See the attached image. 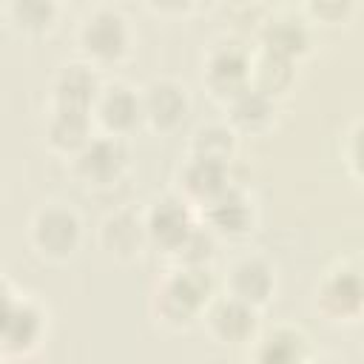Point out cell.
<instances>
[{"label":"cell","mask_w":364,"mask_h":364,"mask_svg":"<svg viewBox=\"0 0 364 364\" xmlns=\"http://www.w3.org/2000/svg\"><path fill=\"white\" fill-rule=\"evenodd\" d=\"M210 296V279L205 267H182L176 270L162 290L156 293V299L162 301L159 313L165 321L182 324L188 318H193L199 313V307L208 301Z\"/></svg>","instance_id":"obj_1"},{"label":"cell","mask_w":364,"mask_h":364,"mask_svg":"<svg viewBox=\"0 0 364 364\" xmlns=\"http://www.w3.org/2000/svg\"><path fill=\"white\" fill-rule=\"evenodd\" d=\"M80 46L82 51L97 60V63H111L119 60L128 48V26L125 17L114 9H94L91 14H85L82 26H80Z\"/></svg>","instance_id":"obj_2"},{"label":"cell","mask_w":364,"mask_h":364,"mask_svg":"<svg viewBox=\"0 0 364 364\" xmlns=\"http://www.w3.org/2000/svg\"><path fill=\"white\" fill-rule=\"evenodd\" d=\"M31 242L43 256L65 259V256H71V250L80 242V222L68 208L51 202V205L40 208L34 213V219H31Z\"/></svg>","instance_id":"obj_3"},{"label":"cell","mask_w":364,"mask_h":364,"mask_svg":"<svg viewBox=\"0 0 364 364\" xmlns=\"http://www.w3.org/2000/svg\"><path fill=\"white\" fill-rule=\"evenodd\" d=\"M139 105H142V117L159 128V131H171L176 128L185 114H188V94L179 82L173 80H154L145 94L139 97Z\"/></svg>","instance_id":"obj_4"},{"label":"cell","mask_w":364,"mask_h":364,"mask_svg":"<svg viewBox=\"0 0 364 364\" xmlns=\"http://www.w3.org/2000/svg\"><path fill=\"white\" fill-rule=\"evenodd\" d=\"M100 122L108 128V136H122L125 131H131L136 125V119L142 117V105H139V94L122 82H111L102 85L94 108Z\"/></svg>","instance_id":"obj_5"},{"label":"cell","mask_w":364,"mask_h":364,"mask_svg":"<svg viewBox=\"0 0 364 364\" xmlns=\"http://www.w3.org/2000/svg\"><path fill=\"white\" fill-rule=\"evenodd\" d=\"M208 82L222 91V94H236L239 88H245L250 82V57L247 51L228 40V43H216L213 51L208 54Z\"/></svg>","instance_id":"obj_6"},{"label":"cell","mask_w":364,"mask_h":364,"mask_svg":"<svg viewBox=\"0 0 364 364\" xmlns=\"http://www.w3.org/2000/svg\"><path fill=\"white\" fill-rule=\"evenodd\" d=\"M100 88L102 85H100V77H97L94 65H88V63H68L54 77V102H57V108L91 111Z\"/></svg>","instance_id":"obj_7"},{"label":"cell","mask_w":364,"mask_h":364,"mask_svg":"<svg viewBox=\"0 0 364 364\" xmlns=\"http://www.w3.org/2000/svg\"><path fill=\"white\" fill-rule=\"evenodd\" d=\"M125 145L119 136L88 139L77 154V171L85 182H111L125 168Z\"/></svg>","instance_id":"obj_8"},{"label":"cell","mask_w":364,"mask_h":364,"mask_svg":"<svg viewBox=\"0 0 364 364\" xmlns=\"http://www.w3.org/2000/svg\"><path fill=\"white\" fill-rule=\"evenodd\" d=\"M191 228H193V222H191V213H188L185 202L182 199H173V196L159 199L151 208V213L145 216V233H148V239H156L168 250H176L182 245V239L191 233Z\"/></svg>","instance_id":"obj_9"},{"label":"cell","mask_w":364,"mask_h":364,"mask_svg":"<svg viewBox=\"0 0 364 364\" xmlns=\"http://www.w3.org/2000/svg\"><path fill=\"white\" fill-rule=\"evenodd\" d=\"M228 290L230 299L247 307H259L273 293V273L262 259H239L228 273Z\"/></svg>","instance_id":"obj_10"},{"label":"cell","mask_w":364,"mask_h":364,"mask_svg":"<svg viewBox=\"0 0 364 364\" xmlns=\"http://www.w3.org/2000/svg\"><path fill=\"white\" fill-rule=\"evenodd\" d=\"M259 37L264 43V51L270 54H279V57H293L299 51L307 48L310 43V34H307V26L301 17L296 14H287V11H279L273 17H267L259 28Z\"/></svg>","instance_id":"obj_11"},{"label":"cell","mask_w":364,"mask_h":364,"mask_svg":"<svg viewBox=\"0 0 364 364\" xmlns=\"http://www.w3.org/2000/svg\"><path fill=\"white\" fill-rule=\"evenodd\" d=\"M100 239H102V247L111 253V256H119V259H131L139 253V247L145 245L148 233H145V219H139L136 213L131 210H119V213H111L102 228H100Z\"/></svg>","instance_id":"obj_12"},{"label":"cell","mask_w":364,"mask_h":364,"mask_svg":"<svg viewBox=\"0 0 364 364\" xmlns=\"http://www.w3.org/2000/svg\"><path fill=\"white\" fill-rule=\"evenodd\" d=\"M182 185L191 199H199L208 205L219 193L228 191V165L202 159V156H191V162L182 168Z\"/></svg>","instance_id":"obj_13"},{"label":"cell","mask_w":364,"mask_h":364,"mask_svg":"<svg viewBox=\"0 0 364 364\" xmlns=\"http://www.w3.org/2000/svg\"><path fill=\"white\" fill-rule=\"evenodd\" d=\"M208 324H210L213 336L222 341H245L253 333L256 313H253V307L225 296L208 310Z\"/></svg>","instance_id":"obj_14"},{"label":"cell","mask_w":364,"mask_h":364,"mask_svg":"<svg viewBox=\"0 0 364 364\" xmlns=\"http://www.w3.org/2000/svg\"><path fill=\"white\" fill-rule=\"evenodd\" d=\"M307 355V338L299 330L279 327L267 333L256 350L259 364H301Z\"/></svg>","instance_id":"obj_15"},{"label":"cell","mask_w":364,"mask_h":364,"mask_svg":"<svg viewBox=\"0 0 364 364\" xmlns=\"http://www.w3.org/2000/svg\"><path fill=\"white\" fill-rule=\"evenodd\" d=\"M48 139L63 151H80L91 139V122L88 111L74 108H57L48 122Z\"/></svg>","instance_id":"obj_16"},{"label":"cell","mask_w":364,"mask_h":364,"mask_svg":"<svg viewBox=\"0 0 364 364\" xmlns=\"http://www.w3.org/2000/svg\"><path fill=\"white\" fill-rule=\"evenodd\" d=\"M208 219L222 233H245L250 225V208L245 205V199L239 193H233L228 188L213 202H208Z\"/></svg>","instance_id":"obj_17"},{"label":"cell","mask_w":364,"mask_h":364,"mask_svg":"<svg viewBox=\"0 0 364 364\" xmlns=\"http://www.w3.org/2000/svg\"><path fill=\"white\" fill-rule=\"evenodd\" d=\"M228 100H230L233 122L242 125V128H259L262 122L270 119V111H273L270 97L262 94V91H256L250 82L245 88H239L236 94H230Z\"/></svg>","instance_id":"obj_18"},{"label":"cell","mask_w":364,"mask_h":364,"mask_svg":"<svg viewBox=\"0 0 364 364\" xmlns=\"http://www.w3.org/2000/svg\"><path fill=\"white\" fill-rule=\"evenodd\" d=\"M233 154V134L222 125H205L193 134L191 142V156H202V159H213V162H225Z\"/></svg>","instance_id":"obj_19"},{"label":"cell","mask_w":364,"mask_h":364,"mask_svg":"<svg viewBox=\"0 0 364 364\" xmlns=\"http://www.w3.org/2000/svg\"><path fill=\"white\" fill-rule=\"evenodd\" d=\"M341 296V316H353L358 310L361 301V282H358V270H347L341 267L338 273H333L324 287H321V299L324 301H336Z\"/></svg>","instance_id":"obj_20"},{"label":"cell","mask_w":364,"mask_h":364,"mask_svg":"<svg viewBox=\"0 0 364 364\" xmlns=\"http://www.w3.org/2000/svg\"><path fill=\"white\" fill-rule=\"evenodd\" d=\"M267 77H273V82H270V97H273V94H279L282 88H287V85H290V80H293L290 60H287V57H279V54L264 51V54L256 60V65H253V88H259Z\"/></svg>","instance_id":"obj_21"},{"label":"cell","mask_w":364,"mask_h":364,"mask_svg":"<svg viewBox=\"0 0 364 364\" xmlns=\"http://www.w3.org/2000/svg\"><path fill=\"white\" fill-rule=\"evenodd\" d=\"M9 11H11L14 23L20 28H28V31H43L54 20V6L51 3H14Z\"/></svg>","instance_id":"obj_22"},{"label":"cell","mask_w":364,"mask_h":364,"mask_svg":"<svg viewBox=\"0 0 364 364\" xmlns=\"http://www.w3.org/2000/svg\"><path fill=\"white\" fill-rule=\"evenodd\" d=\"M11 304V293L6 290V284L0 282V307H9Z\"/></svg>","instance_id":"obj_23"}]
</instances>
